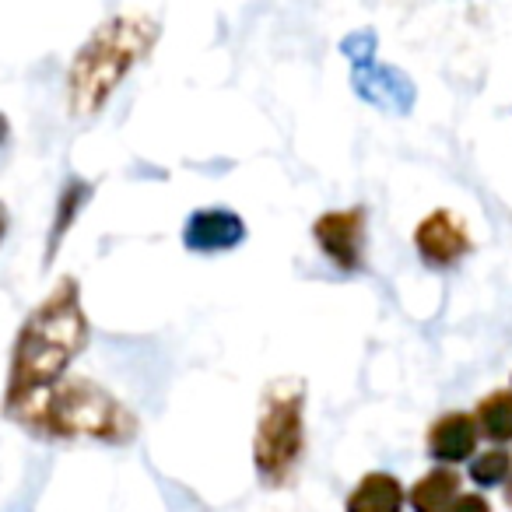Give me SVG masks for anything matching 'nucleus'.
Instances as JSON below:
<instances>
[{"instance_id": "2", "label": "nucleus", "mask_w": 512, "mask_h": 512, "mask_svg": "<svg viewBox=\"0 0 512 512\" xmlns=\"http://www.w3.org/2000/svg\"><path fill=\"white\" fill-rule=\"evenodd\" d=\"M158 36L162 22L151 11H120L106 18L67 67V113L74 120L99 116L130 71L155 50Z\"/></svg>"}, {"instance_id": "17", "label": "nucleus", "mask_w": 512, "mask_h": 512, "mask_svg": "<svg viewBox=\"0 0 512 512\" xmlns=\"http://www.w3.org/2000/svg\"><path fill=\"white\" fill-rule=\"evenodd\" d=\"M11 141V120L4 116V109H0V148Z\"/></svg>"}, {"instance_id": "3", "label": "nucleus", "mask_w": 512, "mask_h": 512, "mask_svg": "<svg viewBox=\"0 0 512 512\" xmlns=\"http://www.w3.org/2000/svg\"><path fill=\"white\" fill-rule=\"evenodd\" d=\"M22 428L39 439H95L109 442V446H127L141 432V418L123 400H116L106 386L67 376L22 421Z\"/></svg>"}, {"instance_id": "13", "label": "nucleus", "mask_w": 512, "mask_h": 512, "mask_svg": "<svg viewBox=\"0 0 512 512\" xmlns=\"http://www.w3.org/2000/svg\"><path fill=\"white\" fill-rule=\"evenodd\" d=\"M477 432L491 442H512V390H495L474 407Z\"/></svg>"}, {"instance_id": "12", "label": "nucleus", "mask_w": 512, "mask_h": 512, "mask_svg": "<svg viewBox=\"0 0 512 512\" xmlns=\"http://www.w3.org/2000/svg\"><path fill=\"white\" fill-rule=\"evenodd\" d=\"M460 495V474L453 467H432L425 477L414 481V488L407 491V502L414 512H446Z\"/></svg>"}, {"instance_id": "6", "label": "nucleus", "mask_w": 512, "mask_h": 512, "mask_svg": "<svg viewBox=\"0 0 512 512\" xmlns=\"http://www.w3.org/2000/svg\"><path fill=\"white\" fill-rule=\"evenodd\" d=\"M414 249H418V256L428 267L446 271V267L460 264L463 256L474 249V242H470L463 218H456L453 211L439 207V211L425 214L418 221V228H414Z\"/></svg>"}, {"instance_id": "5", "label": "nucleus", "mask_w": 512, "mask_h": 512, "mask_svg": "<svg viewBox=\"0 0 512 512\" xmlns=\"http://www.w3.org/2000/svg\"><path fill=\"white\" fill-rule=\"evenodd\" d=\"M365 207H337L323 211L313 221V239L320 253L344 274H355L365 267Z\"/></svg>"}, {"instance_id": "16", "label": "nucleus", "mask_w": 512, "mask_h": 512, "mask_svg": "<svg viewBox=\"0 0 512 512\" xmlns=\"http://www.w3.org/2000/svg\"><path fill=\"white\" fill-rule=\"evenodd\" d=\"M446 512H491V505L484 495H460Z\"/></svg>"}, {"instance_id": "1", "label": "nucleus", "mask_w": 512, "mask_h": 512, "mask_svg": "<svg viewBox=\"0 0 512 512\" xmlns=\"http://www.w3.org/2000/svg\"><path fill=\"white\" fill-rule=\"evenodd\" d=\"M85 306L74 278H60L57 288L25 316L18 337L11 344L8 383H4V418L22 421L67 379L71 362L88 348Z\"/></svg>"}, {"instance_id": "14", "label": "nucleus", "mask_w": 512, "mask_h": 512, "mask_svg": "<svg viewBox=\"0 0 512 512\" xmlns=\"http://www.w3.org/2000/svg\"><path fill=\"white\" fill-rule=\"evenodd\" d=\"M512 474V456L505 449H488V453L470 460V481L481 488H495V484L509 481Z\"/></svg>"}, {"instance_id": "19", "label": "nucleus", "mask_w": 512, "mask_h": 512, "mask_svg": "<svg viewBox=\"0 0 512 512\" xmlns=\"http://www.w3.org/2000/svg\"><path fill=\"white\" fill-rule=\"evenodd\" d=\"M505 498H509V505H512V474H509V481H505Z\"/></svg>"}, {"instance_id": "10", "label": "nucleus", "mask_w": 512, "mask_h": 512, "mask_svg": "<svg viewBox=\"0 0 512 512\" xmlns=\"http://www.w3.org/2000/svg\"><path fill=\"white\" fill-rule=\"evenodd\" d=\"M92 193H95L92 179H81V176L64 179V186H60V193H57V204H53L50 235H46V267L53 264V256H57V249L64 246L67 232H71L74 221L81 218V211L92 204Z\"/></svg>"}, {"instance_id": "9", "label": "nucleus", "mask_w": 512, "mask_h": 512, "mask_svg": "<svg viewBox=\"0 0 512 512\" xmlns=\"http://www.w3.org/2000/svg\"><path fill=\"white\" fill-rule=\"evenodd\" d=\"M355 92L362 95L365 102L383 109H397V113H407L414 102V88L411 81L404 78L400 71L383 64H365L355 67Z\"/></svg>"}, {"instance_id": "18", "label": "nucleus", "mask_w": 512, "mask_h": 512, "mask_svg": "<svg viewBox=\"0 0 512 512\" xmlns=\"http://www.w3.org/2000/svg\"><path fill=\"white\" fill-rule=\"evenodd\" d=\"M8 225H11L8 204H4V200H0V242H4V235H8Z\"/></svg>"}, {"instance_id": "11", "label": "nucleus", "mask_w": 512, "mask_h": 512, "mask_svg": "<svg viewBox=\"0 0 512 512\" xmlns=\"http://www.w3.org/2000/svg\"><path fill=\"white\" fill-rule=\"evenodd\" d=\"M407 491L386 470H372L362 481L351 488V495L344 498V512H404Z\"/></svg>"}, {"instance_id": "7", "label": "nucleus", "mask_w": 512, "mask_h": 512, "mask_svg": "<svg viewBox=\"0 0 512 512\" xmlns=\"http://www.w3.org/2000/svg\"><path fill=\"white\" fill-rule=\"evenodd\" d=\"M246 239V221L228 207H200L183 221V246L190 253L214 256L242 246Z\"/></svg>"}, {"instance_id": "4", "label": "nucleus", "mask_w": 512, "mask_h": 512, "mask_svg": "<svg viewBox=\"0 0 512 512\" xmlns=\"http://www.w3.org/2000/svg\"><path fill=\"white\" fill-rule=\"evenodd\" d=\"M306 460V383L274 379L260 393L253 428V467L267 488H292Z\"/></svg>"}, {"instance_id": "8", "label": "nucleus", "mask_w": 512, "mask_h": 512, "mask_svg": "<svg viewBox=\"0 0 512 512\" xmlns=\"http://www.w3.org/2000/svg\"><path fill=\"white\" fill-rule=\"evenodd\" d=\"M477 439H481V432H477L474 414L449 411L432 421V428H428V435H425V446L432 460H439L442 467H453V463L474 460Z\"/></svg>"}, {"instance_id": "15", "label": "nucleus", "mask_w": 512, "mask_h": 512, "mask_svg": "<svg viewBox=\"0 0 512 512\" xmlns=\"http://www.w3.org/2000/svg\"><path fill=\"white\" fill-rule=\"evenodd\" d=\"M341 50L348 53L351 64H355V67H365V64H372V50H376V36H372V32H355V36L344 39Z\"/></svg>"}]
</instances>
